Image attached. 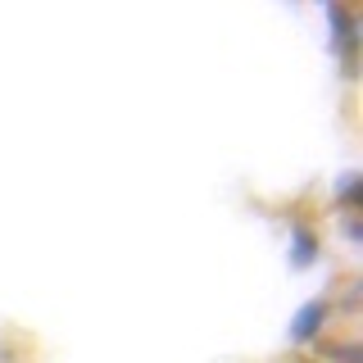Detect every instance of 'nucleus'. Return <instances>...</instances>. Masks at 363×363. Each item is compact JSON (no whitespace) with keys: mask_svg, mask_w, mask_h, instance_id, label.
<instances>
[{"mask_svg":"<svg viewBox=\"0 0 363 363\" xmlns=\"http://www.w3.org/2000/svg\"><path fill=\"white\" fill-rule=\"evenodd\" d=\"M318 318H323V304H313V309L300 318V327H295V336H300V340H309V336L318 332Z\"/></svg>","mask_w":363,"mask_h":363,"instance_id":"1","label":"nucleus"}]
</instances>
